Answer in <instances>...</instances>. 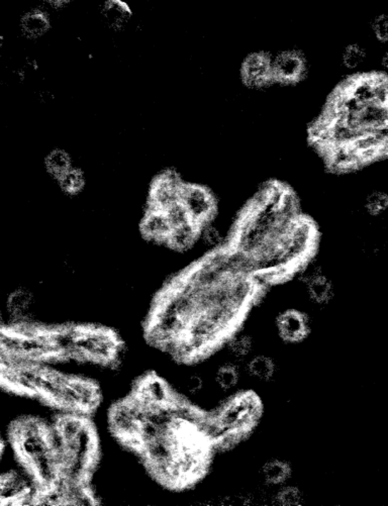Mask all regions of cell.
Masks as SVG:
<instances>
[{
  "label": "cell",
  "mask_w": 388,
  "mask_h": 506,
  "mask_svg": "<svg viewBox=\"0 0 388 506\" xmlns=\"http://www.w3.org/2000/svg\"><path fill=\"white\" fill-rule=\"evenodd\" d=\"M74 359L91 360L99 364L113 363L121 352V343L111 330L80 327Z\"/></svg>",
  "instance_id": "cell-1"
},
{
  "label": "cell",
  "mask_w": 388,
  "mask_h": 506,
  "mask_svg": "<svg viewBox=\"0 0 388 506\" xmlns=\"http://www.w3.org/2000/svg\"><path fill=\"white\" fill-rule=\"evenodd\" d=\"M180 201L188 209L191 221L200 226L212 220L217 209L212 193L200 185L184 183Z\"/></svg>",
  "instance_id": "cell-2"
},
{
  "label": "cell",
  "mask_w": 388,
  "mask_h": 506,
  "mask_svg": "<svg viewBox=\"0 0 388 506\" xmlns=\"http://www.w3.org/2000/svg\"><path fill=\"white\" fill-rule=\"evenodd\" d=\"M183 184L175 172L168 171L160 175L150 192L149 211H164L168 206L180 201Z\"/></svg>",
  "instance_id": "cell-3"
},
{
  "label": "cell",
  "mask_w": 388,
  "mask_h": 506,
  "mask_svg": "<svg viewBox=\"0 0 388 506\" xmlns=\"http://www.w3.org/2000/svg\"><path fill=\"white\" fill-rule=\"evenodd\" d=\"M273 81L290 84L298 81L305 72V61L297 51L278 53L271 60Z\"/></svg>",
  "instance_id": "cell-4"
},
{
  "label": "cell",
  "mask_w": 388,
  "mask_h": 506,
  "mask_svg": "<svg viewBox=\"0 0 388 506\" xmlns=\"http://www.w3.org/2000/svg\"><path fill=\"white\" fill-rule=\"evenodd\" d=\"M242 81L251 88H261L273 81L271 58L263 52L253 53L242 66Z\"/></svg>",
  "instance_id": "cell-5"
},
{
  "label": "cell",
  "mask_w": 388,
  "mask_h": 506,
  "mask_svg": "<svg viewBox=\"0 0 388 506\" xmlns=\"http://www.w3.org/2000/svg\"><path fill=\"white\" fill-rule=\"evenodd\" d=\"M278 334L285 342L298 343L309 334V316L298 310H286L278 316Z\"/></svg>",
  "instance_id": "cell-6"
},
{
  "label": "cell",
  "mask_w": 388,
  "mask_h": 506,
  "mask_svg": "<svg viewBox=\"0 0 388 506\" xmlns=\"http://www.w3.org/2000/svg\"><path fill=\"white\" fill-rule=\"evenodd\" d=\"M109 422H111L113 432L121 441H125L126 439L133 437V435H139L140 423L136 422L135 418L128 411L127 400L121 401L113 406L111 417H109Z\"/></svg>",
  "instance_id": "cell-7"
},
{
  "label": "cell",
  "mask_w": 388,
  "mask_h": 506,
  "mask_svg": "<svg viewBox=\"0 0 388 506\" xmlns=\"http://www.w3.org/2000/svg\"><path fill=\"white\" fill-rule=\"evenodd\" d=\"M31 487L19 474L7 473L0 476V505H16Z\"/></svg>",
  "instance_id": "cell-8"
},
{
  "label": "cell",
  "mask_w": 388,
  "mask_h": 506,
  "mask_svg": "<svg viewBox=\"0 0 388 506\" xmlns=\"http://www.w3.org/2000/svg\"><path fill=\"white\" fill-rule=\"evenodd\" d=\"M171 230L163 211H148L141 223V231L144 237L156 242H167Z\"/></svg>",
  "instance_id": "cell-9"
},
{
  "label": "cell",
  "mask_w": 388,
  "mask_h": 506,
  "mask_svg": "<svg viewBox=\"0 0 388 506\" xmlns=\"http://www.w3.org/2000/svg\"><path fill=\"white\" fill-rule=\"evenodd\" d=\"M35 303V295L33 292L28 288L21 287L12 291L7 298V313L14 320H23L30 315Z\"/></svg>",
  "instance_id": "cell-10"
},
{
  "label": "cell",
  "mask_w": 388,
  "mask_h": 506,
  "mask_svg": "<svg viewBox=\"0 0 388 506\" xmlns=\"http://www.w3.org/2000/svg\"><path fill=\"white\" fill-rule=\"evenodd\" d=\"M382 126H388L387 106H382L374 101L364 104L357 114L358 130L378 128Z\"/></svg>",
  "instance_id": "cell-11"
},
{
  "label": "cell",
  "mask_w": 388,
  "mask_h": 506,
  "mask_svg": "<svg viewBox=\"0 0 388 506\" xmlns=\"http://www.w3.org/2000/svg\"><path fill=\"white\" fill-rule=\"evenodd\" d=\"M200 228L201 226L193 221L173 228L167 238V244L176 251L190 249L200 237Z\"/></svg>",
  "instance_id": "cell-12"
},
{
  "label": "cell",
  "mask_w": 388,
  "mask_h": 506,
  "mask_svg": "<svg viewBox=\"0 0 388 506\" xmlns=\"http://www.w3.org/2000/svg\"><path fill=\"white\" fill-rule=\"evenodd\" d=\"M69 386H71L80 398V410L88 413L98 405L101 393L96 383L86 379L70 377Z\"/></svg>",
  "instance_id": "cell-13"
},
{
  "label": "cell",
  "mask_w": 388,
  "mask_h": 506,
  "mask_svg": "<svg viewBox=\"0 0 388 506\" xmlns=\"http://www.w3.org/2000/svg\"><path fill=\"white\" fill-rule=\"evenodd\" d=\"M330 165L339 171L353 169L361 165L357 151L349 145L333 146L327 152Z\"/></svg>",
  "instance_id": "cell-14"
},
{
  "label": "cell",
  "mask_w": 388,
  "mask_h": 506,
  "mask_svg": "<svg viewBox=\"0 0 388 506\" xmlns=\"http://www.w3.org/2000/svg\"><path fill=\"white\" fill-rule=\"evenodd\" d=\"M305 286L312 303L324 305L333 298L335 293L333 283L324 273L317 275L314 279L307 282Z\"/></svg>",
  "instance_id": "cell-15"
},
{
  "label": "cell",
  "mask_w": 388,
  "mask_h": 506,
  "mask_svg": "<svg viewBox=\"0 0 388 506\" xmlns=\"http://www.w3.org/2000/svg\"><path fill=\"white\" fill-rule=\"evenodd\" d=\"M101 14H103L106 24L115 30H121L131 19L130 9L127 4L118 1V0H111V1L106 2Z\"/></svg>",
  "instance_id": "cell-16"
},
{
  "label": "cell",
  "mask_w": 388,
  "mask_h": 506,
  "mask_svg": "<svg viewBox=\"0 0 388 506\" xmlns=\"http://www.w3.org/2000/svg\"><path fill=\"white\" fill-rule=\"evenodd\" d=\"M21 26L24 36L36 39L47 33L50 28V21L45 12L36 9L24 14Z\"/></svg>",
  "instance_id": "cell-17"
},
{
  "label": "cell",
  "mask_w": 388,
  "mask_h": 506,
  "mask_svg": "<svg viewBox=\"0 0 388 506\" xmlns=\"http://www.w3.org/2000/svg\"><path fill=\"white\" fill-rule=\"evenodd\" d=\"M46 170L48 175L59 179L64 173L72 168V160L66 151L55 149L48 153L45 159Z\"/></svg>",
  "instance_id": "cell-18"
},
{
  "label": "cell",
  "mask_w": 388,
  "mask_h": 506,
  "mask_svg": "<svg viewBox=\"0 0 388 506\" xmlns=\"http://www.w3.org/2000/svg\"><path fill=\"white\" fill-rule=\"evenodd\" d=\"M291 474L290 464L280 460H271L267 462L262 468V476L267 483L271 485H279L285 483Z\"/></svg>",
  "instance_id": "cell-19"
},
{
  "label": "cell",
  "mask_w": 388,
  "mask_h": 506,
  "mask_svg": "<svg viewBox=\"0 0 388 506\" xmlns=\"http://www.w3.org/2000/svg\"><path fill=\"white\" fill-rule=\"evenodd\" d=\"M250 375L261 381H269L275 375L276 365L273 359L265 355H259L253 358L248 364Z\"/></svg>",
  "instance_id": "cell-20"
},
{
  "label": "cell",
  "mask_w": 388,
  "mask_h": 506,
  "mask_svg": "<svg viewBox=\"0 0 388 506\" xmlns=\"http://www.w3.org/2000/svg\"><path fill=\"white\" fill-rule=\"evenodd\" d=\"M58 183L65 193L70 194V196L78 194L85 186L84 173L78 168H70L58 179Z\"/></svg>",
  "instance_id": "cell-21"
},
{
  "label": "cell",
  "mask_w": 388,
  "mask_h": 506,
  "mask_svg": "<svg viewBox=\"0 0 388 506\" xmlns=\"http://www.w3.org/2000/svg\"><path fill=\"white\" fill-rule=\"evenodd\" d=\"M86 422L87 420L80 415H66L58 418L55 423L62 432L65 441L69 442L76 439Z\"/></svg>",
  "instance_id": "cell-22"
},
{
  "label": "cell",
  "mask_w": 388,
  "mask_h": 506,
  "mask_svg": "<svg viewBox=\"0 0 388 506\" xmlns=\"http://www.w3.org/2000/svg\"><path fill=\"white\" fill-rule=\"evenodd\" d=\"M240 373L238 367L233 364H225L218 368L215 374V383L223 390H230L239 382Z\"/></svg>",
  "instance_id": "cell-23"
},
{
  "label": "cell",
  "mask_w": 388,
  "mask_h": 506,
  "mask_svg": "<svg viewBox=\"0 0 388 506\" xmlns=\"http://www.w3.org/2000/svg\"><path fill=\"white\" fill-rule=\"evenodd\" d=\"M366 59V50L360 44H350L344 49L342 63L347 69H357Z\"/></svg>",
  "instance_id": "cell-24"
},
{
  "label": "cell",
  "mask_w": 388,
  "mask_h": 506,
  "mask_svg": "<svg viewBox=\"0 0 388 506\" xmlns=\"http://www.w3.org/2000/svg\"><path fill=\"white\" fill-rule=\"evenodd\" d=\"M252 345H253V342L249 335L238 334L230 337L229 344H228V350L233 357L242 359L251 353Z\"/></svg>",
  "instance_id": "cell-25"
},
{
  "label": "cell",
  "mask_w": 388,
  "mask_h": 506,
  "mask_svg": "<svg viewBox=\"0 0 388 506\" xmlns=\"http://www.w3.org/2000/svg\"><path fill=\"white\" fill-rule=\"evenodd\" d=\"M364 208L372 216H379L388 208V196L383 191H372L364 201Z\"/></svg>",
  "instance_id": "cell-26"
},
{
  "label": "cell",
  "mask_w": 388,
  "mask_h": 506,
  "mask_svg": "<svg viewBox=\"0 0 388 506\" xmlns=\"http://www.w3.org/2000/svg\"><path fill=\"white\" fill-rule=\"evenodd\" d=\"M163 213L172 228L193 221L190 216H189L188 209L181 201H177V203L168 206Z\"/></svg>",
  "instance_id": "cell-27"
},
{
  "label": "cell",
  "mask_w": 388,
  "mask_h": 506,
  "mask_svg": "<svg viewBox=\"0 0 388 506\" xmlns=\"http://www.w3.org/2000/svg\"><path fill=\"white\" fill-rule=\"evenodd\" d=\"M45 435L48 449L53 454L66 452V441L56 423L51 427L46 425Z\"/></svg>",
  "instance_id": "cell-28"
},
{
  "label": "cell",
  "mask_w": 388,
  "mask_h": 506,
  "mask_svg": "<svg viewBox=\"0 0 388 506\" xmlns=\"http://www.w3.org/2000/svg\"><path fill=\"white\" fill-rule=\"evenodd\" d=\"M373 84V101L382 106H387V78L383 74L371 75Z\"/></svg>",
  "instance_id": "cell-29"
},
{
  "label": "cell",
  "mask_w": 388,
  "mask_h": 506,
  "mask_svg": "<svg viewBox=\"0 0 388 506\" xmlns=\"http://www.w3.org/2000/svg\"><path fill=\"white\" fill-rule=\"evenodd\" d=\"M302 500V493L297 487L283 488L276 496V501L282 505H298Z\"/></svg>",
  "instance_id": "cell-30"
},
{
  "label": "cell",
  "mask_w": 388,
  "mask_h": 506,
  "mask_svg": "<svg viewBox=\"0 0 388 506\" xmlns=\"http://www.w3.org/2000/svg\"><path fill=\"white\" fill-rule=\"evenodd\" d=\"M371 29L379 42L387 43L388 40V21L385 14H379L371 23Z\"/></svg>",
  "instance_id": "cell-31"
},
{
  "label": "cell",
  "mask_w": 388,
  "mask_h": 506,
  "mask_svg": "<svg viewBox=\"0 0 388 506\" xmlns=\"http://www.w3.org/2000/svg\"><path fill=\"white\" fill-rule=\"evenodd\" d=\"M201 233H203V243H205L208 247L218 248L220 245H222V233H220L218 228H215V226L208 225L205 226Z\"/></svg>",
  "instance_id": "cell-32"
},
{
  "label": "cell",
  "mask_w": 388,
  "mask_h": 506,
  "mask_svg": "<svg viewBox=\"0 0 388 506\" xmlns=\"http://www.w3.org/2000/svg\"><path fill=\"white\" fill-rule=\"evenodd\" d=\"M184 385H185V389L189 393L198 394L203 389V380L200 376L191 375L186 379Z\"/></svg>",
  "instance_id": "cell-33"
},
{
  "label": "cell",
  "mask_w": 388,
  "mask_h": 506,
  "mask_svg": "<svg viewBox=\"0 0 388 506\" xmlns=\"http://www.w3.org/2000/svg\"><path fill=\"white\" fill-rule=\"evenodd\" d=\"M9 356L6 350L0 345V369L9 368Z\"/></svg>",
  "instance_id": "cell-34"
},
{
  "label": "cell",
  "mask_w": 388,
  "mask_h": 506,
  "mask_svg": "<svg viewBox=\"0 0 388 506\" xmlns=\"http://www.w3.org/2000/svg\"><path fill=\"white\" fill-rule=\"evenodd\" d=\"M382 67L384 68V69H387L388 68V54L387 52H385V54L383 55L382 59Z\"/></svg>",
  "instance_id": "cell-35"
}]
</instances>
